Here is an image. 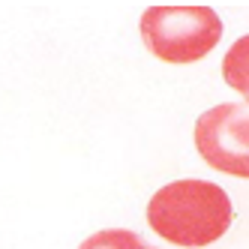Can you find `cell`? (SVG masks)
Returning a JSON list of instances; mask_svg holds the SVG:
<instances>
[{
	"label": "cell",
	"instance_id": "obj_5",
	"mask_svg": "<svg viewBox=\"0 0 249 249\" xmlns=\"http://www.w3.org/2000/svg\"><path fill=\"white\" fill-rule=\"evenodd\" d=\"M78 249H156L150 243H144L135 231H126V228H105V231H96L90 234Z\"/></svg>",
	"mask_w": 249,
	"mask_h": 249
},
{
	"label": "cell",
	"instance_id": "obj_1",
	"mask_svg": "<svg viewBox=\"0 0 249 249\" xmlns=\"http://www.w3.org/2000/svg\"><path fill=\"white\" fill-rule=\"evenodd\" d=\"M234 219L228 192L210 180H174L162 186L147 204V222L162 240L174 246H210Z\"/></svg>",
	"mask_w": 249,
	"mask_h": 249
},
{
	"label": "cell",
	"instance_id": "obj_3",
	"mask_svg": "<svg viewBox=\"0 0 249 249\" xmlns=\"http://www.w3.org/2000/svg\"><path fill=\"white\" fill-rule=\"evenodd\" d=\"M195 147L222 174L249 180V102H222L195 120Z\"/></svg>",
	"mask_w": 249,
	"mask_h": 249
},
{
	"label": "cell",
	"instance_id": "obj_2",
	"mask_svg": "<svg viewBox=\"0 0 249 249\" xmlns=\"http://www.w3.org/2000/svg\"><path fill=\"white\" fill-rule=\"evenodd\" d=\"M141 39L165 63H195L222 39V21L210 6H150L141 15Z\"/></svg>",
	"mask_w": 249,
	"mask_h": 249
},
{
	"label": "cell",
	"instance_id": "obj_4",
	"mask_svg": "<svg viewBox=\"0 0 249 249\" xmlns=\"http://www.w3.org/2000/svg\"><path fill=\"white\" fill-rule=\"evenodd\" d=\"M222 75H225V84L234 87L243 96V102H249V36H240L225 51Z\"/></svg>",
	"mask_w": 249,
	"mask_h": 249
}]
</instances>
